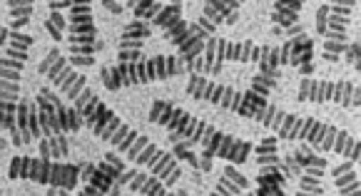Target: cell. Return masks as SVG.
<instances>
[{"mask_svg":"<svg viewBox=\"0 0 361 196\" xmlns=\"http://www.w3.org/2000/svg\"><path fill=\"white\" fill-rule=\"evenodd\" d=\"M149 119L154 124H162L172 132V137H182L187 144H202L212 157L227 159L229 164L239 166L250 159L252 144L245 139H237L232 134H224L214 129L204 119H197L190 112L180 110V107L170 105L165 100H157L149 110Z\"/></svg>","mask_w":361,"mask_h":196,"instance_id":"cell-1","label":"cell"},{"mask_svg":"<svg viewBox=\"0 0 361 196\" xmlns=\"http://www.w3.org/2000/svg\"><path fill=\"white\" fill-rule=\"evenodd\" d=\"M255 119L264 124L267 129L276 132V137L302 139L317 152H334L339 157H346V162H354V164L361 159V144L356 142V137H351L349 132L331 127L326 122L312 119V117H297L289 115V112H282L274 105H267Z\"/></svg>","mask_w":361,"mask_h":196,"instance_id":"cell-2","label":"cell"},{"mask_svg":"<svg viewBox=\"0 0 361 196\" xmlns=\"http://www.w3.org/2000/svg\"><path fill=\"white\" fill-rule=\"evenodd\" d=\"M314 43L309 37L299 35L284 45H255L252 40L245 43H232L224 37H209L204 43V60L209 65H222V63H257L262 67L279 70L282 65H299L312 60Z\"/></svg>","mask_w":361,"mask_h":196,"instance_id":"cell-3","label":"cell"},{"mask_svg":"<svg viewBox=\"0 0 361 196\" xmlns=\"http://www.w3.org/2000/svg\"><path fill=\"white\" fill-rule=\"evenodd\" d=\"M32 37L27 32L11 30L6 58H0V129L16 132V112L20 100V74L27 63Z\"/></svg>","mask_w":361,"mask_h":196,"instance_id":"cell-4","label":"cell"},{"mask_svg":"<svg viewBox=\"0 0 361 196\" xmlns=\"http://www.w3.org/2000/svg\"><path fill=\"white\" fill-rule=\"evenodd\" d=\"M180 74H190V70H187L185 60H182L180 55H157V58H147V60H142V63L112 65V67L100 70L102 85H105L107 90L147 85V82H154V80L180 77Z\"/></svg>","mask_w":361,"mask_h":196,"instance_id":"cell-5","label":"cell"},{"mask_svg":"<svg viewBox=\"0 0 361 196\" xmlns=\"http://www.w3.org/2000/svg\"><path fill=\"white\" fill-rule=\"evenodd\" d=\"M8 176L11 179L37 181V184L53 186V189L73 191L80 184L82 166L65 164V162L58 159H40V157H13Z\"/></svg>","mask_w":361,"mask_h":196,"instance_id":"cell-6","label":"cell"},{"mask_svg":"<svg viewBox=\"0 0 361 196\" xmlns=\"http://www.w3.org/2000/svg\"><path fill=\"white\" fill-rule=\"evenodd\" d=\"M125 157H128L130 162H135V164L147 166L149 174L159 176V181L165 184V189H172L182 176L180 164H177L175 157L167 154V152H162V149H159L154 142H149L145 134H140V137L135 139L133 147L125 152Z\"/></svg>","mask_w":361,"mask_h":196,"instance_id":"cell-7","label":"cell"},{"mask_svg":"<svg viewBox=\"0 0 361 196\" xmlns=\"http://www.w3.org/2000/svg\"><path fill=\"white\" fill-rule=\"evenodd\" d=\"M70 20H68V45L70 58L85 60L100 50L97 43V25L92 20V6L90 3H73L70 6Z\"/></svg>","mask_w":361,"mask_h":196,"instance_id":"cell-8","label":"cell"},{"mask_svg":"<svg viewBox=\"0 0 361 196\" xmlns=\"http://www.w3.org/2000/svg\"><path fill=\"white\" fill-rule=\"evenodd\" d=\"M299 102H334L341 107H361V87L349 80H314V77H304L299 82L297 92Z\"/></svg>","mask_w":361,"mask_h":196,"instance_id":"cell-9","label":"cell"},{"mask_svg":"<svg viewBox=\"0 0 361 196\" xmlns=\"http://www.w3.org/2000/svg\"><path fill=\"white\" fill-rule=\"evenodd\" d=\"M37 72L43 74L45 80L55 87L63 97H68L70 102H75L80 97V92L87 87V80L80 72H75V67L68 63V58L60 55V48H50L48 55L43 58Z\"/></svg>","mask_w":361,"mask_h":196,"instance_id":"cell-10","label":"cell"},{"mask_svg":"<svg viewBox=\"0 0 361 196\" xmlns=\"http://www.w3.org/2000/svg\"><path fill=\"white\" fill-rule=\"evenodd\" d=\"M356 3H329V15L324 27V63H339L349 48V15Z\"/></svg>","mask_w":361,"mask_h":196,"instance_id":"cell-11","label":"cell"},{"mask_svg":"<svg viewBox=\"0 0 361 196\" xmlns=\"http://www.w3.org/2000/svg\"><path fill=\"white\" fill-rule=\"evenodd\" d=\"M187 95L195 97V100L209 102V105H217L229 112H239V107H242V92L234 90V87L212 82L209 77H204V74H190V80H187Z\"/></svg>","mask_w":361,"mask_h":196,"instance_id":"cell-12","label":"cell"},{"mask_svg":"<svg viewBox=\"0 0 361 196\" xmlns=\"http://www.w3.org/2000/svg\"><path fill=\"white\" fill-rule=\"evenodd\" d=\"M73 110L82 117V127L90 129L95 137H100V134L105 132V127L110 124L112 117H115V112H112L90 87H85V90L80 92V97L73 102Z\"/></svg>","mask_w":361,"mask_h":196,"instance_id":"cell-13","label":"cell"},{"mask_svg":"<svg viewBox=\"0 0 361 196\" xmlns=\"http://www.w3.org/2000/svg\"><path fill=\"white\" fill-rule=\"evenodd\" d=\"M152 35V25L145 20H130L125 25L123 35H120V45H117V65H130V63H142V43L145 37Z\"/></svg>","mask_w":361,"mask_h":196,"instance_id":"cell-14","label":"cell"},{"mask_svg":"<svg viewBox=\"0 0 361 196\" xmlns=\"http://www.w3.org/2000/svg\"><path fill=\"white\" fill-rule=\"evenodd\" d=\"M304 159V174L299 181L297 196H324V186H322V176H324L326 159L312 154V149H304V154H297Z\"/></svg>","mask_w":361,"mask_h":196,"instance_id":"cell-15","label":"cell"},{"mask_svg":"<svg viewBox=\"0 0 361 196\" xmlns=\"http://www.w3.org/2000/svg\"><path fill=\"white\" fill-rule=\"evenodd\" d=\"M334 176V184L339 189L341 196H361V179L356 174V164L354 162H341L331 169Z\"/></svg>","mask_w":361,"mask_h":196,"instance_id":"cell-16","label":"cell"},{"mask_svg":"<svg viewBox=\"0 0 361 196\" xmlns=\"http://www.w3.org/2000/svg\"><path fill=\"white\" fill-rule=\"evenodd\" d=\"M247 189V176L239 171V166L227 164L219 176L217 186H214L212 196H242V191Z\"/></svg>","mask_w":361,"mask_h":196,"instance_id":"cell-17","label":"cell"},{"mask_svg":"<svg viewBox=\"0 0 361 196\" xmlns=\"http://www.w3.org/2000/svg\"><path fill=\"white\" fill-rule=\"evenodd\" d=\"M50 100H53V105H55V119H58L60 134L80 132V127H82V117H80L73 107H65L63 100H60V95H55V92H50Z\"/></svg>","mask_w":361,"mask_h":196,"instance_id":"cell-18","label":"cell"},{"mask_svg":"<svg viewBox=\"0 0 361 196\" xmlns=\"http://www.w3.org/2000/svg\"><path fill=\"white\" fill-rule=\"evenodd\" d=\"M30 100H20L16 112V132H13V144L20 147V144H30Z\"/></svg>","mask_w":361,"mask_h":196,"instance_id":"cell-19","label":"cell"},{"mask_svg":"<svg viewBox=\"0 0 361 196\" xmlns=\"http://www.w3.org/2000/svg\"><path fill=\"white\" fill-rule=\"evenodd\" d=\"M274 142L276 137H267L257 149V164L264 171V176H276V169H279V157L274 154Z\"/></svg>","mask_w":361,"mask_h":196,"instance_id":"cell-20","label":"cell"},{"mask_svg":"<svg viewBox=\"0 0 361 196\" xmlns=\"http://www.w3.org/2000/svg\"><path fill=\"white\" fill-rule=\"evenodd\" d=\"M279 77H282V74H279V70L262 67V65H259V72L255 74V80H252L250 90L255 92L257 97L267 100V97H269V92L274 90V85H276V80H279Z\"/></svg>","mask_w":361,"mask_h":196,"instance_id":"cell-21","label":"cell"},{"mask_svg":"<svg viewBox=\"0 0 361 196\" xmlns=\"http://www.w3.org/2000/svg\"><path fill=\"white\" fill-rule=\"evenodd\" d=\"M299 13H302V3H274V15H271V20L279 27H284V30H289V27L297 25Z\"/></svg>","mask_w":361,"mask_h":196,"instance_id":"cell-22","label":"cell"},{"mask_svg":"<svg viewBox=\"0 0 361 196\" xmlns=\"http://www.w3.org/2000/svg\"><path fill=\"white\" fill-rule=\"evenodd\" d=\"M182 11H185V8H182V3H167V6H162L159 15L154 18V20L149 22V25L159 27L162 32H167L170 27H175L180 20H185V18H182Z\"/></svg>","mask_w":361,"mask_h":196,"instance_id":"cell-23","label":"cell"},{"mask_svg":"<svg viewBox=\"0 0 361 196\" xmlns=\"http://www.w3.org/2000/svg\"><path fill=\"white\" fill-rule=\"evenodd\" d=\"M55 157H68V137L55 134V137L40 139V159H55Z\"/></svg>","mask_w":361,"mask_h":196,"instance_id":"cell-24","label":"cell"},{"mask_svg":"<svg viewBox=\"0 0 361 196\" xmlns=\"http://www.w3.org/2000/svg\"><path fill=\"white\" fill-rule=\"evenodd\" d=\"M8 8H11V18H13L11 30H20V27H25L27 22H30L32 11H35V6H32L30 0H13Z\"/></svg>","mask_w":361,"mask_h":196,"instance_id":"cell-25","label":"cell"},{"mask_svg":"<svg viewBox=\"0 0 361 196\" xmlns=\"http://www.w3.org/2000/svg\"><path fill=\"white\" fill-rule=\"evenodd\" d=\"M130 8L135 11V20H145V22H152L154 18L159 15V11H162L159 3H149V0H142V3H130Z\"/></svg>","mask_w":361,"mask_h":196,"instance_id":"cell-26","label":"cell"},{"mask_svg":"<svg viewBox=\"0 0 361 196\" xmlns=\"http://www.w3.org/2000/svg\"><path fill=\"white\" fill-rule=\"evenodd\" d=\"M65 27H68V20H65L63 13H50V18L45 20V30L50 32V37H53L55 43H60V40H63Z\"/></svg>","mask_w":361,"mask_h":196,"instance_id":"cell-27","label":"cell"},{"mask_svg":"<svg viewBox=\"0 0 361 196\" xmlns=\"http://www.w3.org/2000/svg\"><path fill=\"white\" fill-rule=\"evenodd\" d=\"M137 137H140V132H135V129L130 127V132L125 134V137L120 139V142H115V144H112V147H115V149H117V152H120V154H125V152H128L130 147H133V142H135V139H137Z\"/></svg>","mask_w":361,"mask_h":196,"instance_id":"cell-28","label":"cell"},{"mask_svg":"<svg viewBox=\"0 0 361 196\" xmlns=\"http://www.w3.org/2000/svg\"><path fill=\"white\" fill-rule=\"evenodd\" d=\"M326 15H329V3H324V6H319V11H317V32H319V35H324Z\"/></svg>","mask_w":361,"mask_h":196,"instance_id":"cell-29","label":"cell"},{"mask_svg":"<svg viewBox=\"0 0 361 196\" xmlns=\"http://www.w3.org/2000/svg\"><path fill=\"white\" fill-rule=\"evenodd\" d=\"M120 124H123V119H120V117H112V119H110V124H107V127H105V132H102L100 134V139H102V142H110V139H112V134H115L117 132V127H120Z\"/></svg>","mask_w":361,"mask_h":196,"instance_id":"cell-30","label":"cell"},{"mask_svg":"<svg viewBox=\"0 0 361 196\" xmlns=\"http://www.w3.org/2000/svg\"><path fill=\"white\" fill-rule=\"evenodd\" d=\"M346 60H349L351 67H356V70L361 67V45L359 43L351 45V48H349V58H346Z\"/></svg>","mask_w":361,"mask_h":196,"instance_id":"cell-31","label":"cell"},{"mask_svg":"<svg viewBox=\"0 0 361 196\" xmlns=\"http://www.w3.org/2000/svg\"><path fill=\"white\" fill-rule=\"evenodd\" d=\"M8 37H11V30L6 25H0V45H8Z\"/></svg>","mask_w":361,"mask_h":196,"instance_id":"cell-32","label":"cell"},{"mask_svg":"<svg viewBox=\"0 0 361 196\" xmlns=\"http://www.w3.org/2000/svg\"><path fill=\"white\" fill-rule=\"evenodd\" d=\"M107 8H110L112 13H123L125 11V6H117V3H105Z\"/></svg>","mask_w":361,"mask_h":196,"instance_id":"cell-33","label":"cell"},{"mask_svg":"<svg viewBox=\"0 0 361 196\" xmlns=\"http://www.w3.org/2000/svg\"><path fill=\"white\" fill-rule=\"evenodd\" d=\"M0 196H3V186H0Z\"/></svg>","mask_w":361,"mask_h":196,"instance_id":"cell-34","label":"cell"}]
</instances>
